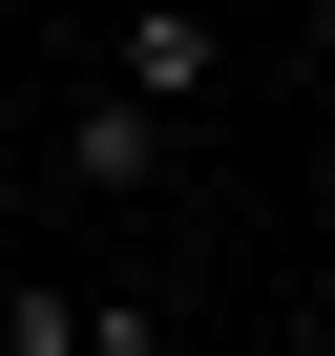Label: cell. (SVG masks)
<instances>
[{
    "instance_id": "1",
    "label": "cell",
    "mask_w": 335,
    "mask_h": 356,
    "mask_svg": "<svg viewBox=\"0 0 335 356\" xmlns=\"http://www.w3.org/2000/svg\"><path fill=\"white\" fill-rule=\"evenodd\" d=\"M105 84H126V105H168V126H210V105H231V0H126Z\"/></svg>"
},
{
    "instance_id": "2",
    "label": "cell",
    "mask_w": 335,
    "mask_h": 356,
    "mask_svg": "<svg viewBox=\"0 0 335 356\" xmlns=\"http://www.w3.org/2000/svg\"><path fill=\"white\" fill-rule=\"evenodd\" d=\"M168 147H189V126H168V105H126V84H84L42 168H63V189H84V210H147V189H168Z\"/></svg>"
},
{
    "instance_id": "3",
    "label": "cell",
    "mask_w": 335,
    "mask_h": 356,
    "mask_svg": "<svg viewBox=\"0 0 335 356\" xmlns=\"http://www.w3.org/2000/svg\"><path fill=\"white\" fill-rule=\"evenodd\" d=\"M84 314H105L84 273H0V356H84Z\"/></svg>"
},
{
    "instance_id": "4",
    "label": "cell",
    "mask_w": 335,
    "mask_h": 356,
    "mask_svg": "<svg viewBox=\"0 0 335 356\" xmlns=\"http://www.w3.org/2000/svg\"><path fill=\"white\" fill-rule=\"evenodd\" d=\"M272 22H293V42H314V63H335V0H272Z\"/></svg>"
},
{
    "instance_id": "5",
    "label": "cell",
    "mask_w": 335,
    "mask_h": 356,
    "mask_svg": "<svg viewBox=\"0 0 335 356\" xmlns=\"http://www.w3.org/2000/svg\"><path fill=\"white\" fill-rule=\"evenodd\" d=\"M314 231H335V105H314Z\"/></svg>"
},
{
    "instance_id": "6",
    "label": "cell",
    "mask_w": 335,
    "mask_h": 356,
    "mask_svg": "<svg viewBox=\"0 0 335 356\" xmlns=\"http://www.w3.org/2000/svg\"><path fill=\"white\" fill-rule=\"evenodd\" d=\"M293 356H335V293H314V314H293Z\"/></svg>"
},
{
    "instance_id": "7",
    "label": "cell",
    "mask_w": 335,
    "mask_h": 356,
    "mask_svg": "<svg viewBox=\"0 0 335 356\" xmlns=\"http://www.w3.org/2000/svg\"><path fill=\"white\" fill-rule=\"evenodd\" d=\"M231 22H252V0H231Z\"/></svg>"
}]
</instances>
